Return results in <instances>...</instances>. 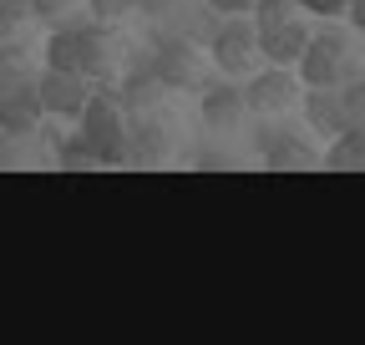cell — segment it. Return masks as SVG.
Returning a JSON list of instances; mask_svg holds the SVG:
<instances>
[{"instance_id": "obj_20", "label": "cell", "mask_w": 365, "mask_h": 345, "mask_svg": "<svg viewBox=\"0 0 365 345\" xmlns=\"http://www.w3.org/2000/svg\"><path fill=\"white\" fill-rule=\"evenodd\" d=\"M254 26H274V21H289V16H304L299 0H254Z\"/></svg>"}, {"instance_id": "obj_26", "label": "cell", "mask_w": 365, "mask_h": 345, "mask_svg": "<svg viewBox=\"0 0 365 345\" xmlns=\"http://www.w3.org/2000/svg\"><path fill=\"white\" fill-rule=\"evenodd\" d=\"M213 16H249L254 11V0H208Z\"/></svg>"}, {"instance_id": "obj_16", "label": "cell", "mask_w": 365, "mask_h": 345, "mask_svg": "<svg viewBox=\"0 0 365 345\" xmlns=\"http://www.w3.org/2000/svg\"><path fill=\"white\" fill-rule=\"evenodd\" d=\"M46 66L81 71V26H61V31L46 36Z\"/></svg>"}, {"instance_id": "obj_23", "label": "cell", "mask_w": 365, "mask_h": 345, "mask_svg": "<svg viewBox=\"0 0 365 345\" xmlns=\"http://www.w3.org/2000/svg\"><path fill=\"white\" fill-rule=\"evenodd\" d=\"M86 6H91V16H97V21H122V16L137 11V0H86Z\"/></svg>"}, {"instance_id": "obj_17", "label": "cell", "mask_w": 365, "mask_h": 345, "mask_svg": "<svg viewBox=\"0 0 365 345\" xmlns=\"http://www.w3.org/2000/svg\"><path fill=\"white\" fill-rule=\"evenodd\" d=\"M107 71V26H81V76H102Z\"/></svg>"}, {"instance_id": "obj_21", "label": "cell", "mask_w": 365, "mask_h": 345, "mask_svg": "<svg viewBox=\"0 0 365 345\" xmlns=\"http://www.w3.org/2000/svg\"><path fill=\"white\" fill-rule=\"evenodd\" d=\"M26 16H31V0H0V41H11Z\"/></svg>"}, {"instance_id": "obj_19", "label": "cell", "mask_w": 365, "mask_h": 345, "mask_svg": "<svg viewBox=\"0 0 365 345\" xmlns=\"http://www.w3.org/2000/svg\"><path fill=\"white\" fill-rule=\"evenodd\" d=\"M340 117H345V127L365 122V76L360 81H340Z\"/></svg>"}, {"instance_id": "obj_18", "label": "cell", "mask_w": 365, "mask_h": 345, "mask_svg": "<svg viewBox=\"0 0 365 345\" xmlns=\"http://www.w3.org/2000/svg\"><path fill=\"white\" fill-rule=\"evenodd\" d=\"M26 81H36L31 66H26V51L21 46H0V97L16 92V86H26Z\"/></svg>"}, {"instance_id": "obj_8", "label": "cell", "mask_w": 365, "mask_h": 345, "mask_svg": "<svg viewBox=\"0 0 365 345\" xmlns=\"http://www.w3.org/2000/svg\"><path fill=\"white\" fill-rule=\"evenodd\" d=\"M244 112H249L244 86H234V81H213V86H203L198 117H203L208 133H228V127H239V117H244Z\"/></svg>"}, {"instance_id": "obj_13", "label": "cell", "mask_w": 365, "mask_h": 345, "mask_svg": "<svg viewBox=\"0 0 365 345\" xmlns=\"http://www.w3.org/2000/svg\"><path fill=\"white\" fill-rule=\"evenodd\" d=\"M117 92H122V102H127L132 112H143V107H153V102L168 92V86L158 81L153 61H143V56H137V61H132V71H127V81L117 86Z\"/></svg>"}, {"instance_id": "obj_22", "label": "cell", "mask_w": 365, "mask_h": 345, "mask_svg": "<svg viewBox=\"0 0 365 345\" xmlns=\"http://www.w3.org/2000/svg\"><path fill=\"white\" fill-rule=\"evenodd\" d=\"M26 138H16V133H6L0 127V172H16V168H26V148H21Z\"/></svg>"}, {"instance_id": "obj_25", "label": "cell", "mask_w": 365, "mask_h": 345, "mask_svg": "<svg viewBox=\"0 0 365 345\" xmlns=\"http://www.w3.org/2000/svg\"><path fill=\"white\" fill-rule=\"evenodd\" d=\"M345 6H350V0H299V11H309V16H319V21L345 16Z\"/></svg>"}, {"instance_id": "obj_3", "label": "cell", "mask_w": 365, "mask_h": 345, "mask_svg": "<svg viewBox=\"0 0 365 345\" xmlns=\"http://www.w3.org/2000/svg\"><path fill=\"white\" fill-rule=\"evenodd\" d=\"M345 66H350V41L340 31H309V46L294 61V76L299 86H340Z\"/></svg>"}, {"instance_id": "obj_12", "label": "cell", "mask_w": 365, "mask_h": 345, "mask_svg": "<svg viewBox=\"0 0 365 345\" xmlns=\"http://www.w3.org/2000/svg\"><path fill=\"white\" fill-rule=\"evenodd\" d=\"M299 102H304V122L314 127L319 138H335L345 127V117H340V86H304Z\"/></svg>"}, {"instance_id": "obj_11", "label": "cell", "mask_w": 365, "mask_h": 345, "mask_svg": "<svg viewBox=\"0 0 365 345\" xmlns=\"http://www.w3.org/2000/svg\"><path fill=\"white\" fill-rule=\"evenodd\" d=\"M168 127L158 122V117H143V112H137L132 117V153H127V168H137V163H143V168H153V163H168Z\"/></svg>"}, {"instance_id": "obj_24", "label": "cell", "mask_w": 365, "mask_h": 345, "mask_svg": "<svg viewBox=\"0 0 365 345\" xmlns=\"http://www.w3.org/2000/svg\"><path fill=\"white\" fill-rule=\"evenodd\" d=\"M81 6V0H31V16H41V21H61V16H71Z\"/></svg>"}, {"instance_id": "obj_7", "label": "cell", "mask_w": 365, "mask_h": 345, "mask_svg": "<svg viewBox=\"0 0 365 345\" xmlns=\"http://www.w3.org/2000/svg\"><path fill=\"white\" fill-rule=\"evenodd\" d=\"M304 46H309V26L299 16L259 26V61H269V66H294L304 56Z\"/></svg>"}, {"instance_id": "obj_5", "label": "cell", "mask_w": 365, "mask_h": 345, "mask_svg": "<svg viewBox=\"0 0 365 345\" xmlns=\"http://www.w3.org/2000/svg\"><path fill=\"white\" fill-rule=\"evenodd\" d=\"M299 92H304V86H299L294 66H264L244 86V102H249V112H294Z\"/></svg>"}, {"instance_id": "obj_27", "label": "cell", "mask_w": 365, "mask_h": 345, "mask_svg": "<svg viewBox=\"0 0 365 345\" xmlns=\"http://www.w3.org/2000/svg\"><path fill=\"white\" fill-rule=\"evenodd\" d=\"M137 11H143V16H158V21H163V16H173V11H178V0H137Z\"/></svg>"}, {"instance_id": "obj_4", "label": "cell", "mask_w": 365, "mask_h": 345, "mask_svg": "<svg viewBox=\"0 0 365 345\" xmlns=\"http://www.w3.org/2000/svg\"><path fill=\"white\" fill-rule=\"evenodd\" d=\"M36 97H41V112H46V117H81V107H86V97H91V76L46 66V71L36 76Z\"/></svg>"}, {"instance_id": "obj_6", "label": "cell", "mask_w": 365, "mask_h": 345, "mask_svg": "<svg viewBox=\"0 0 365 345\" xmlns=\"http://www.w3.org/2000/svg\"><path fill=\"white\" fill-rule=\"evenodd\" d=\"M148 61H153V71H158V81L168 86V92H188V86H198V66H203V61H198V46H193V41L168 36Z\"/></svg>"}, {"instance_id": "obj_9", "label": "cell", "mask_w": 365, "mask_h": 345, "mask_svg": "<svg viewBox=\"0 0 365 345\" xmlns=\"http://www.w3.org/2000/svg\"><path fill=\"white\" fill-rule=\"evenodd\" d=\"M41 122H46V112H41V97H36V81H26V86L0 97V127H6V133L31 138Z\"/></svg>"}, {"instance_id": "obj_1", "label": "cell", "mask_w": 365, "mask_h": 345, "mask_svg": "<svg viewBox=\"0 0 365 345\" xmlns=\"http://www.w3.org/2000/svg\"><path fill=\"white\" fill-rule=\"evenodd\" d=\"M132 107L122 102V92L117 86H97L91 81V97H86V107H81V133H86V143L102 153V163L107 168H127V153H132Z\"/></svg>"}, {"instance_id": "obj_29", "label": "cell", "mask_w": 365, "mask_h": 345, "mask_svg": "<svg viewBox=\"0 0 365 345\" xmlns=\"http://www.w3.org/2000/svg\"><path fill=\"white\" fill-rule=\"evenodd\" d=\"M198 168H234V158H218V153H208V158H198Z\"/></svg>"}, {"instance_id": "obj_28", "label": "cell", "mask_w": 365, "mask_h": 345, "mask_svg": "<svg viewBox=\"0 0 365 345\" xmlns=\"http://www.w3.org/2000/svg\"><path fill=\"white\" fill-rule=\"evenodd\" d=\"M345 16H350V26L365 36V0H350V6H345Z\"/></svg>"}, {"instance_id": "obj_15", "label": "cell", "mask_w": 365, "mask_h": 345, "mask_svg": "<svg viewBox=\"0 0 365 345\" xmlns=\"http://www.w3.org/2000/svg\"><path fill=\"white\" fill-rule=\"evenodd\" d=\"M335 148H330V168H340V172H365V122L360 127H340V133L330 138Z\"/></svg>"}, {"instance_id": "obj_10", "label": "cell", "mask_w": 365, "mask_h": 345, "mask_svg": "<svg viewBox=\"0 0 365 345\" xmlns=\"http://www.w3.org/2000/svg\"><path fill=\"white\" fill-rule=\"evenodd\" d=\"M259 148H264V168H274V172H304V168L319 163V158L309 153L304 133H274V138H264Z\"/></svg>"}, {"instance_id": "obj_14", "label": "cell", "mask_w": 365, "mask_h": 345, "mask_svg": "<svg viewBox=\"0 0 365 345\" xmlns=\"http://www.w3.org/2000/svg\"><path fill=\"white\" fill-rule=\"evenodd\" d=\"M56 168H66V172H97V168H107L102 163V153L86 143V133L76 127L71 138H56Z\"/></svg>"}, {"instance_id": "obj_2", "label": "cell", "mask_w": 365, "mask_h": 345, "mask_svg": "<svg viewBox=\"0 0 365 345\" xmlns=\"http://www.w3.org/2000/svg\"><path fill=\"white\" fill-rule=\"evenodd\" d=\"M208 56L223 76H249L259 71V26L249 16H223V26L208 41Z\"/></svg>"}]
</instances>
